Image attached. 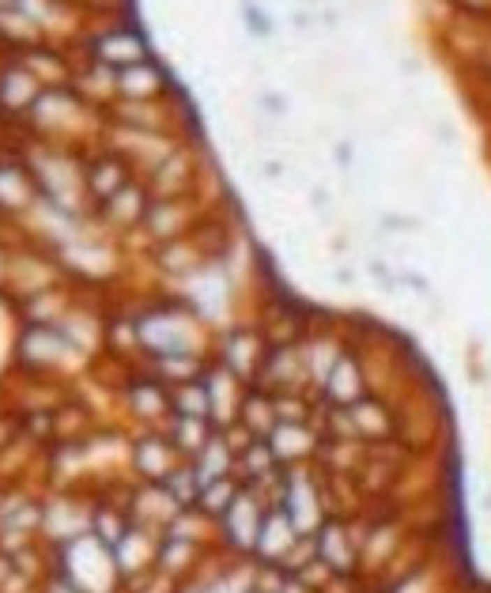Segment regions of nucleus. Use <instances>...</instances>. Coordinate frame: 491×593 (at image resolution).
<instances>
[{"mask_svg":"<svg viewBox=\"0 0 491 593\" xmlns=\"http://www.w3.org/2000/svg\"><path fill=\"white\" fill-rule=\"evenodd\" d=\"M223 522H227V533L235 536V544L254 548L265 518H257V506H254V499H249V495H235V503L223 511Z\"/></svg>","mask_w":491,"mask_h":593,"instance_id":"obj_1","label":"nucleus"},{"mask_svg":"<svg viewBox=\"0 0 491 593\" xmlns=\"http://www.w3.org/2000/svg\"><path fill=\"white\" fill-rule=\"evenodd\" d=\"M359 389H363V382H359V367H356V359H337V367H332V374H329V393H332V401H340V404H356L359 401Z\"/></svg>","mask_w":491,"mask_h":593,"instance_id":"obj_2","label":"nucleus"}]
</instances>
